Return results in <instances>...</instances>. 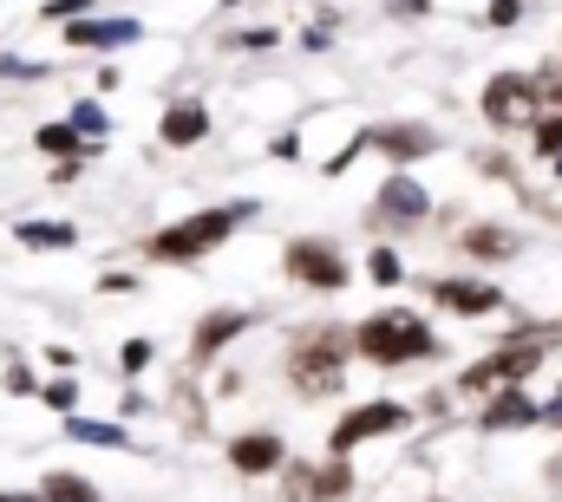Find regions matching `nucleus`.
<instances>
[{
    "label": "nucleus",
    "instance_id": "1",
    "mask_svg": "<svg viewBox=\"0 0 562 502\" xmlns=\"http://www.w3.org/2000/svg\"><path fill=\"white\" fill-rule=\"evenodd\" d=\"M347 366H353V320H314L288 340L281 353V378L301 404L314 398H334L347 385Z\"/></svg>",
    "mask_w": 562,
    "mask_h": 502
},
{
    "label": "nucleus",
    "instance_id": "2",
    "mask_svg": "<svg viewBox=\"0 0 562 502\" xmlns=\"http://www.w3.org/2000/svg\"><path fill=\"white\" fill-rule=\"evenodd\" d=\"M445 340L431 333L419 307H380L367 320H353V360L380 366V373H400V366H419V360H438Z\"/></svg>",
    "mask_w": 562,
    "mask_h": 502
},
{
    "label": "nucleus",
    "instance_id": "3",
    "mask_svg": "<svg viewBox=\"0 0 562 502\" xmlns=\"http://www.w3.org/2000/svg\"><path fill=\"white\" fill-rule=\"evenodd\" d=\"M543 360H550V327L517 320V333H504L497 353L471 360L451 385H458V398H491V391H504V385H530V378L543 373Z\"/></svg>",
    "mask_w": 562,
    "mask_h": 502
},
{
    "label": "nucleus",
    "instance_id": "4",
    "mask_svg": "<svg viewBox=\"0 0 562 502\" xmlns=\"http://www.w3.org/2000/svg\"><path fill=\"white\" fill-rule=\"evenodd\" d=\"M249 216H256V203H216V209H196V216H183V223H164V229L144 242V254L164 261V267H196V261H210V254L223 249Z\"/></svg>",
    "mask_w": 562,
    "mask_h": 502
},
{
    "label": "nucleus",
    "instance_id": "5",
    "mask_svg": "<svg viewBox=\"0 0 562 502\" xmlns=\"http://www.w3.org/2000/svg\"><path fill=\"white\" fill-rule=\"evenodd\" d=\"M400 431H413V404H400V398H360V404H347L334 418L327 457H353L360 444H380V437H400Z\"/></svg>",
    "mask_w": 562,
    "mask_h": 502
},
{
    "label": "nucleus",
    "instance_id": "6",
    "mask_svg": "<svg viewBox=\"0 0 562 502\" xmlns=\"http://www.w3.org/2000/svg\"><path fill=\"white\" fill-rule=\"evenodd\" d=\"M281 274L294 281V287H307V294H340V287H353V261L340 242H327V236H294L288 249H281Z\"/></svg>",
    "mask_w": 562,
    "mask_h": 502
},
{
    "label": "nucleus",
    "instance_id": "7",
    "mask_svg": "<svg viewBox=\"0 0 562 502\" xmlns=\"http://www.w3.org/2000/svg\"><path fill=\"white\" fill-rule=\"evenodd\" d=\"M477 118L497 130V137H517V130L537 125V118H543V105H537V92H530V72H517V66L491 72V79H484V92H477Z\"/></svg>",
    "mask_w": 562,
    "mask_h": 502
},
{
    "label": "nucleus",
    "instance_id": "8",
    "mask_svg": "<svg viewBox=\"0 0 562 502\" xmlns=\"http://www.w3.org/2000/svg\"><path fill=\"white\" fill-rule=\"evenodd\" d=\"M367 223H373L380 236H406V229H419V223H431V190H425L413 170H386L380 190H373Z\"/></svg>",
    "mask_w": 562,
    "mask_h": 502
},
{
    "label": "nucleus",
    "instance_id": "9",
    "mask_svg": "<svg viewBox=\"0 0 562 502\" xmlns=\"http://www.w3.org/2000/svg\"><path fill=\"white\" fill-rule=\"evenodd\" d=\"M431 307L451 313V320H484V313H504V287L484 281V274H431L425 281Z\"/></svg>",
    "mask_w": 562,
    "mask_h": 502
},
{
    "label": "nucleus",
    "instance_id": "10",
    "mask_svg": "<svg viewBox=\"0 0 562 502\" xmlns=\"http://www.w3.org/2000/svg\"><path fill=\"white\" fill-rule=\"evenodd\" d=\"M256 327V313L249 307H210L196 327H190V373H203V366H216L243 333Z\"/></svg>",
    "mask_w": 562,
    "mask_h": 502
},
{
    "label": "nucleus",
    "instance_id": "11",
    "mask_svg": "<svg viewBox=\"0 0 562 502\" xmlns=\"http://www.w3.org/2000/svg\"><path fill=\"white\" fill-rule=\"evenodd\" d=\"M59 33H66L72 53H125V46L144 39V20H132V13H79Z\"/></svg>",
    "mask_w": 562,
    "mask_h": 502
},
{
    "label": "nucleus",
    "instance_id": "12",
    "mask_svg": "<svg viewBox=\"0 0 562 502\" xmlns=\"http://www.w3.org/2000/svg\"><path fill=\"white\" fill-rule=\"evenodd\" d=\"M281 502H340L353 490V470L347 457H327V464H281Z\"/></svg>",
    "mask_w": 562,
    "mask_h": 502
},
{
    "label": "nucleus",
    "instance_id": "13",
    "mask_svg": "<svg viewBox=\"0 0 562 502\" xmlns=\"http://www.w3.org/2000/svg\"><path fill=\"white\" fill-rule=\"evenodd\" d=\"M543 424V404L530 398V385H504L491 398H477V431L484 437H510V431H537Z\"/></svg>",
    "mask_w": 562,
    "mask_h": 502
},
{
    "label": "nucleus",
    "instance_id": "14",
    "mask_svg": "<svg viewBox=\"0 0 562 502\" xmlns=\"http://www.w3.org/2000/svg\"><path fill=\"white\" fill-rule=\"evenodd\" d=\"M281 464H288L281 431H236V437H229V470H236V477H276Z\"/></svg>",
    "mask_w": 562,
    "mask_h": 502
},
{
    "label": "nucleus",
    "instance_id": "15",
    "mask_svg": "<svg viewBox=\"0 0 562 502\" xmlns=\"http://www.w3.org/2000/svg\"><path fill=\"white\" fill-rule=\"evenodd\" d=\"M367 144H373V150H386V163H393V170H413L419 157L438 150V130H425V125H367Z\"/></svg>",
    "mask_w": 562,
    "mask_h": 502
},
{
    "label": "nucleus",
    "instance_id": "16",
    "mask_svg": "<svg viewBox=\"0 0 562 502\" xmlns=\"http://www.w3.org/2000/svg\"><path fill=\"white\" fill-rule=\"evenodd\" d=\"M458 249H464V261H477V267H497V261H517L524 254V236L504 229V223H464Z\"/></svg>",
    "mask_w": 562,
    "mask_h": 502
},
{
    "label": "nucleus",
    "instance_id": "17",
    "mask_svg": "<svg viewBox=\"0 0 562 502\" xmlns=\"http://www.w3.org/2000/svg\"><path fill=\"white\" fill-rule=\"evenodd\" d=\"M157 137H164V150H196V144L210 137V105H203V99H177V105L157 118Z\"/></svg>",
    "mask_w": 562,
    "mask_h": 502
},
{
    "label": "nucleus",
    "instance_id": "18",
    "mask_svg": "<svg viewBox=\"0 0 562 502\" xmlns=\"http://www.w3.org/2000/svg\"><path fill=\"white\" fill-rule=\"evenodd\" d=\"M33 150H40V157H53V163H66V157H79V163H86L99 144H92V137H79V130L66 125V118H53V125L33 130Z\"/></svg>",
    "mask_w": 562,
    "mask_h": 502
},
{
    "label": "nucleus",
    "instance_id": "19",
    "mask_svg": "<svg viewBox=\"0 0 562 502\" xmlns=\"http://www.w3.org/2000/svg\"><path fill=\"white\" fill-rule=\"evenodd\" d=\"M13 236H20V249H40V254L79 249V229L72 223H13Z\"/></svg>",
    "mask_w": 562,
    "mask_h": 502
},
{
    "label": "nucleus",
    "instance_id": "20",
    "mask_svg": "<svg viewBox=\"0 0 562 502\" xmlns=\"http://www.w3.org/2000/svg\"><path fill=\"white\" fill-rule=\"evenodd\" d=\"M66 437H72V444H99V450H132V437H125L119 424H99V418H79V411H66Z\"/></svg>",
    "mask_w": 562,
    "mask_h": 502
},
{
    "label": "nucleus",
    "instance_id": "21",
    "mask_svg": "<svg viewBox=\"0 0 562 502\" xmlns=\"http://www.w3.org/2000/svg\"><path fill=\"white\" fill-rule=\"evenodd\" d=\"M40 502H99V483L79 470H53V477H40Z\"/></svg>",
    "mask_w": 562,
    "mask_h": 502
},
{
    "label": "nucleus",
    "instance_id": "22",
    "mask_svg": "<svg viewBox=\"0 0 562 502\" xmlns=\"http://www.w3.org/2000/svg\"><path fill=\"white\" fill-rule=\"evenodd\" d=\"M367 281H373V287H400V281H406V261H400V249H393V242L367 249Z\"/></svg>",
    "mask_w": 562,
    "mask_h": 502
},
{
    "label": "nucleus",
    "instance_id": "23",
    "mask_svg": "<svg viewBox=\"0 0 562 502\" xmlns=\"http://www.w3.org/2000/svg\"><path fill=\"white\" fill-rule=\"evenodd\" d=\"M524 137H530L537 163H557V157H562V112H543V118H537V125L524 130Z\"/></svg>",
    "mask_w": 562,
    "mask_h": 502
},
{
    "label": "nucleus",
    "instance_id": "24",
    "mask_svg": "<svg viewBox=\"0 0 562 502\" xmlns=\"http://www.w3.org/2000/svg\"><path fill=\"white\" fill-rule=\"evenodd\" d=\"M66 125L79 130V137H92V144H105V130H112V118H105V105H99V99H79V105L66 112Z\"/></svg>",
    "mask_w": 562,
    "mask_h": 502
},
{
    "label": "nucleus",
    "instance_id": "25",
    "mask_svg": "<svg viewBox=\"0 0 562 502\" xmlns=\"http://www.w3.org/2000/svg\"><path fill=\"white\" fill-rule=\"evenodd\" d=\"M530 92H537L543 112H562V59H543V66L530 72Z\"/></svg>",
    "mask_w": 562,
    "mask_h": 502
},
{
    "label": "nucleus",
    "instance_id": "26",
    "mask_svg": "<svg viewBox=\"0 0 562 502\" xmlns=\"http://www.w3.org/2000/svg\"><path fill=\"white\" fill-rule=\"evenodd\" d=\"M524 13H530V0H484V26H491V33L524 26Z\"/></svg>",
    "mask_w": 562,
    "mask_h": 502
},
{
    "label": "nucleus",
    "instance_id": "27",
    "mask_svg": "<svg viewBox=\"0 0 562 502\" xmlns=\"http://www.w3.org/2000/svg\"><path fill=\"white\" fill-rule=\"evenodd\" d=\"M40 398H46L53 411H79V378H46Z\"/></svg>",
    "mask_w": 562,
    "mask_h": 502
},
{
    "label": "nucleus",
    "instance_id": "28",
    "mask_svg": "<svg viewBox=\"0 0 562 502\" xmlns=\"http://www.w3.org/2000/svg\"><path fill=\"white\" fill-rule=\"evenodd\" d=\"M150 360H157V346H150V340H125V346H119V373H125V378H138Z\"/></svg>",
    "mask_w": 562,
    "mask_h": 502
},
{
    "label": "nucleus",
    "instance_id": "29",
    "mask_svg": "<svg viewBox=\"0 0 562 502\" xmlns=\"http://www.w3.org/2000/svg\"><path fill=\"white\" fill-rule=\"evenodd\" d=\"M92 7H99V0H46L40 20H46V26H66V20H79V13H92Z\"/></svg>",
    "mask_w": 562,
    "mask_h": 502
},
{
    "label": "nucleus",
    "instance_id": "30",
    "mask_svg": "<svg viewBox=\"0 0 562 502\" xmlns=\"http://www.w3.org/2000/svg\"><path fill=\"white\" fill-rule=\"evenodd\" d=\"M0 385H7L13 398H40V378H33V366H26V360H13V366H7V378H0Z\"/></svg>",
    "mask_w": 562,
    "mask_h": 502
},
{
    "label": "nucleus",
    "instance_id": "31",
    "mask_svg": "<svg viewBox=\"0 0 562 502\" xmlns=\"http://www.w3.org/2000/svg\"><path fill=\"white\" fill-rule=\"evenodd\" d=\"M281 33L276 26H243V33H229V46H243V53H269Z\"/></svg>",
    "mask_w": 562,
    "mask_h": 502
},
{
    "label": "nucleus",
    "instance_id": "32",
    "mask_svg": "<svg viewBox=\"0 0 562 502\" xmlns=\"http://www.w3.org/2000/svg\"><path fill=\"white\" fill-rule=\"evenodd\" d=\"M0 79H46L40 59H20V53H0Z\"/></svg>",
    "mask_w": 562,
    "mask_h": 502
},
{
    "label": "nucleus",
    "instance_id": "33",
    "mask_svg": "<svg viewBox=\"0 0 562 502\" xmlns=\"http://www.w3.org/2000/svg\"><path fill=\"white\" fill-rule=\"evenodd\" d=\"M99 294H138V274H99Z\"/></svg>",
    "mask_w": 562,
    "mask_h": 502
},
{
    "label": "nucleus",
    "instance_id": "34",
    "mask_svg": "<svg viewBox=\"0 0 562 502\" xmlns=\"http://www.w3.org/2000/svg\"><path fill=\"white\" fill-rule=\"evenodd\" d=\"M543 424H557V431H562V385H557V398L543 404Z\"/></svg>",
    "mask_w": 562,
    "mask_h": 502
},
{
    "label": "nucleus",
    "instance_id": "35",
    "mask_svg": "<svg viewBox=\"0 0 562 502\" xmlns=\"http://www.w3.org/2000/svg\"><path fill=\"white\" fill-rule=\"evenodd\" d=\"M393 7H400L406 20H419V13H425V7H431V0H393Z\"/></svg>",
    "mask_w": 562,
    "mask_h": 502
},
{
    "label": "nucleus",
    "instance_id": "36",
    "mask_svg": "<svg viewBox=\"0 0 562 502\" xmlns=\"http://www.w3.org/2000/svg\"><path fill=\"white\" fill-rule=\"evenodd\" d=\"M0 502H40V490H33V497H13V490H0Z\"/></svg>",
    "mask_w": 562,
    "mask_h": 502
},
{
    "label": "nucleus",
    "instance_id": "37",
    "mask_svg": "<svg viewBox=\"0 0 562 502\" xmlns=\"http://www.w3.org/2000/svg\"><path fill=\"white\" fill-rule=\"evenodd\" d=\"M216 7H223V13H236V7H249V0H216Z\"/></svg>",
    "mask_w": 562,
    "mask_h": 502
}]
</instances>
